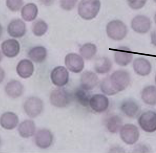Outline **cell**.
<instances>
[{
	"instance_id": "1",
	"label": "cell",
	"mask_w": 156,
	"mask_h": 153,
	"mask_svg": "<svg viewBox=\"0 0 156 153\" xmlns=\"http://www.w3.org/2000/svg\"><path fill=\"white\" fill-rule=\"evenodd\" d=\"M105 79L108 88L114 95L128 87L131 81V77L127 71L118 70Z\"/></svg>"
},
{
	"instance_id": "2",
	"label": "cell",
	"mask_w": 156,
	"mask_h": 153,
	"mask_svg": "<svg viewBox=\"0 0 156 153\" xmlns=\"http://www.w3.org/2000/svg\"><path fill=\"white\" fill-rule=\"evenodd\" d=\"M101 6L100 0H81L78 6V14L84 20H92L99 13Z\"/></svg>"
},
{
	"instance_id": "3",
	"label": "cell",
	"mask_w": 156,
	"mask_h": 153,
	"mask_svg": "<svg viewBox=\"0 0 156 153\" xmlns=\"http://www.w3.org/2000/svg\"><path fill=\"white\" fill-rule=\"evenodd\" d=\"M106 32L109 38L115 41H121L128 33L126 25L120 20H114L107 24Z\"/></svg>"
},
{
	"instance_id": "4",
	"label": "cell",
	"mask_w": 156,
	"mask_h": 153,
	"mask_svg": "<svg viewBox=\"0 0 156 153\" xmlns=\"http://www.w3.org/2000/svg\"><path fill=\"white\" fill-rule=\"evenodd\" d=\"M120 136L124 142L132 145L139 140L140 133L136 126L133 124H126L120 130Z\"/></svg>"
},
{
	"instance_id": "5",
	"label": "cell",
	"mask_w": 156,
	"mask_h": 153,
	"mask_svg": "<svg viewBox=\"0 0 156 153\" xmlns=\"http://www.w3.org/2000/svg\"><path fill=\"white\" fill-rule=\"evenodd\" d=\"M44 109V103L41 99L37 97H31L26 101L24 110L28 116L36 118L40 115Z\"/></svg>"
},
{
	"instance_id": "6",
	"label": "cell",
	"mask_w": 156,
	"mask_h": 153,
	"mask_svg": "<svg viewBox=\"0 0 156 153\" xmlns=\"http://www.w3.org/2000/svg\"><path fill=\"white\" fill-rule=\"evenodd\" d=\"M70 96L65 89L58 88L54 90L50 96L51 104L58 108H64L70 102Z\"/></svg>"
},
{
	"instance_id": "7",
	"label": "cell",
	"mask_w": 156,
	"mask_h": 153,
	"mask_svg": "<svg viewBox=\"0 0 156 153\" xmlns=\"http://www.w3.org/2000/svg\"><path fill=\"white\" fill-rule=\"evenodd\" d=\"M151 26L152 23L150 18L142 15L135 16L131 23L132 29L139 34H145L148 33L151 29Z\"/></svg>"
},
{
	"instance_id": "8",
	"label": "cell",
	"mask_w": 156,
	"mask_h": 153,
	"mask_svg": "<svg viewBox=\"0 0 156 153\" xmlns=\"http://www.w3.org/2000/svg\"><path fill=\"white\" fill-rule=\"evenodd\" d=\"M138 123L141 128L146 132L156 131V113L152 111L146 112L139 117Z\"/></svg>"
},
{
	"instance_id": "9",
	"label": "cell",
	"mask_w": 156,
	"mask_h": 153,
	"mask_svg": "<svg viewBox=\"0 0 156 153\" xmlns=\"http://www.w3.org/2000/svg\"><path fill=\"white\" fill-rule=\"evenodd\" d=\"M65 64L67 68L72 73H80L84 68V62L80 56L75 53H70L65 57Z\"/></svg>"
},
{
	"instance_id": "10",
	"label": "cell",
	"mask_w": 156,
	"mask_h": 153,
	"mask_svg": "<svg viewBox=\"0 0 156 153\" xmlns=\"http://www.w3.org/2000/svg\"><path fill=\"white\" fill-rule=\"evenodd\" d=\"M50 78L54 85L58 87H63L66 85L69 81V73L66 68L59 66L53 69Z\"/></svg>"
},
{
	"instance_id": "11",
	"label": "cell",
	"mask_w": 156,
	"mask_h": 153,
	"mask_svg": "<svg viewBox=\"0 0 156 153\" xmlns=\"http://www.w3.org/2000/svg\"><path fill=\"white\" fill-rule=\"evenodd\" d=\"M133 54L132 50L127 47H120L115 51V61L121 66L128 65L133 60Z\"/></svg>"
},
{
	"instance_id": "12",
	"label": "cell",
	"mask_w": 156,
	"mask_h": 153,
	"mask_svg": "<svg viewBox=\"0 0 156 153\" xmlns=\"http://www.w3.org/2000/svg\"><path fill=\"white\" fill-rule=\"evenodd\" d=\"M89 104L93 110L95 112L101 113L105 111L108 109L109 101L105 95L101 94H94L91 97Z\"/></svg>"
},
{
	"instance_id": "13",
	"label": "cell",
	"mask_w": 156,
	"mask_h": 153,
	"mask_svg": "<svg viewBox=\"0 0 156 153\" xmlns=\"http://www.w3.org/2000/svg\"><path fill=\"white\" fill-rule=\"evenodd\" d=\"M35 141L39 148L47 149L51 146L53 143V134L49 130L47 129L40 130L36 135Z\"/></svg>"
},
{
	"instance_id": "14",
	"label": "cell",
	"mask_w": 156,
	"mask_h": 153,
	"mask_svg": "<svg viewBox=\"0 0 156 153\" xmlns=\"http://www.w3.org/2000/svg\"><path fill=\"white\" fill-rule=\"evenodd\" d=\"M7 32L12 37L15 38L23 37L26 32L25 24L20 19L13 20L7 26Z\"/></svg>"
},
{
	"instance_id": "15",
	"label": "cell",
	"mask_w": 156,
	"mask_h": 153,
	"mask_svg": "<svg viewBox=\"0 0 156 153\" xmlns=\"http://www.w3.org/2000/svg\"><path fill=\"white\" fill-rule=\"evenodd\" d=\"M2 49L3 54L7 57H15L20 52V44L15 39H8L3 42Z\"/></svg>"
},
{
	"instance_id": "16",
	"label": "cell",
	"mask_w": 156,
	"mask_h": 153,
	"mask_svg": "<svg viewBox=\"0 0 156 153\" xmlns=\"http://www.w3.org/2000/svg\"><path fill=\"white\" fill-rule=\"evenodd\" d=\"M99 82V78L95 73L85 71L80 78L81 87L87 90L94 89Z\"/></svg>"
},
{
	"instance_id": "17",
	"label": "cell",
	"mask_w": 156,
	"mask_h": 153,
	"mask_svg": "<svg viewBox=\"0 0 156 153\" xmlns=\"http://www.w3.org/2000/svg\"><path fill=\"white\" fill-rule=\"evenodd\" d=\"M133 68L137 75L142 76L148 75L152 71V65L148 60L145 58L139 57L135 59Z\"/></svg>"
},
{
	"instance_id": "18",
	"label": "cell",
	"mask_w": 156,
	"mask_h": 153,
	"mask_svg": "<svg viewBox=\"0 0 156 153\" xmlns=\"http://www.w3.org/2000/svg\"><path fill=\"white\" fill-rule=\"evenodd\" d=\"M34 70V64L30 60L23 59L19 62L16 67V72L19 76L23 78H30Z\"/></svg>"
},
{
	"instance_id": "19",
	"label": "cell",
	"mask_w": 156,
	"mask_h": 153,
	"mask_svg": "<svg viewBox=\"0 0 156 153\" xmlns=\"http://www.w3.org/2000/svg\"><path fill=\"white\" fill-rule=\"evenodd\" d=\"M122 112L130 118L136 117L140 112L139 105L134 101L128 99L125 101L121 106Z\"/></svg>"
},
{
	"instance_id": "20",
	"label": "cell",
	"mask_w": 156,
	"mask_h": 153,
	"mask_svg": "<svg viewBox=\"0 0 156 153\" xmlns=\"http://www.w3.org/2000/svg\"><path fill=\"white\" fill-rule=\"evenodd\" d=\"M18 123L17 115L13 113H5L0 118L1 126L6 130H10L14 129Z\"/></svg>"
},
{
	"instance_id": "21",
	"label": "cell",
	"mask_w": 156,
	"mask_h": 153,
	"mask_svg": "<svg viewBox=\"0 0 156 153\" xmlns=\"http://www.w3.org/2000/svg\"><path fill=\"white\" fill-rule=\"evenodd\" d=\"M5 91L6 94L9 97L16 99L20 97L23 94V86L18 81H11L6 84Z\"/></svg>"
},
{
	"instance_id": "22",
	"label": "cell",
	"mask_w": 156,
	"mask_h": 153,
	"mask_svg": "<svg viewBox=\"0 0 156 153\" xmlns=\"http://www.w3.org/2000/svg\"><path fill=\"white\" fill-rule=\"evenodd\" d=\"M47 56L46 48L43 46H36L30 49L28 53L29 58L35 63L44 62Z\"/></svg>"
},
{
	"instance_id": "23",
	"label": "cell",
	"mask_w": 156,
	"mask_h": 153,
	"mask_svg": "<svg viewBox=\"0 0 156 153\" xmlns=\"http://www.w3.org/2000/svg\"><path fill=\"white\" fill-rule=\"evenodd\" d=\"M38 12V8L36 5L30 3L23 7L21 11V15L23 19L26 21L31 22L36 18Z\"/></svg>"
},
{
	"instance_id": "24",
	"label": "cell",
	"mask_w": 156,
	"mask_h": 153,
	"mask_svg": "<svg viewBox=\"0 0 156 153\" xmlns=\"http://www.w3.org/2000/svg\"><path fill=\"white\" fill-rule=\"evenodd\" d=\"M35 131V124L34 121L30 120H27L22 122L18 128L19 134L24 138H29L33 136Z\"/></svg>"
},
{
	"instance_id": "25",
	"label": "cell",
	"mask_w": 156,
	"mask_h": 153,
	"mask_svg": "<svg viewBox=\"0 0 156 153\" xmlns=\"http://www.w3.org/2000/svg\"><path fill=\"white\" fill-rule=\"evenodd\" d=\"M112 66V61L106 57H102L96 60L94 65V70L98 74L104 75L111 71Z\"/></svg>"
},
{
	"instance_id": "26",
	"label": "cell",
	"mask_w": 156,
	"mask_h": 153,
	"mask_svg": "<svg viewBox=\"0 0 156 153\" xmlns=\"http://www.w3.org/2000/svg\"><path fill=\"white\" fill-rule=\"evenodd\" d=\"M142 99L144 102L150 105L156 104V87L151 85L145 87L143 89Z\"/></svg>"
},
{
	"instance_id": "27",
	"label": "cell",
	"mask_w": 156,
	"mask_h": 153,
	"mask_svg": "<svg viewBox=\"0 0 156 153\" xmlns=\"http://www.w3.org/2000/svg\"><path fill=\"white\" fill-rule=\"evenodd\" d=\"M97 51V47L92 43L84 44L80 49V53L82 57L86 60H90L93 58Z\"/></svg>"
},
{
	"instance_id": "28",
	"label": "cell",
	"mask_w": 156,
	"mask_h": 153,
	"mask_svg": "<svg viewBox=\"0 0 156 153\" xmlns=\"http://www.w3.org/2000/svg\"><path fill=\"white\" fill-rule=\"evenodd\" d=\"M122 121L118 115H113L108 119L106 123L107 130L112 133H116L122 127Z\"/></svg>"
},
{
	"instance_id": "29",
	"label": "cell",
	"mask_w": 156,
	"mask_h": 153,
	"mask_svg": "<svg viewBox=\"0 0 156 153\" xmlns=\"http://www.w3.org/2000/svg\"><path fill=\"white\" fill-rule=\"evenodd\" d=\"M74 96L77 101L82 106L87 107L89 105L91 97L88 90L81 88L76 90Z\"/></svg>"
},
{
	"instance_id": "30",
	"label": "cell",
	"mask_w": 156,
	"mask_h": 153,
	"mask_svg": "<svg viewBox=\"0 0 156 153\" xmlns=\"http://www.w3.org/2000/svg\"><path fill=\"white\" fill-rule=\"evenodd\" d=\"M48 30V25L44 20H38L34 23L32 26L33 33L37 37L44 35Z\"/></svg>"
},
{
	"instance_id": "31",
	"label": "cell",
	"mask_w": 156,
	"mask_h": 153,
	"mask_svg": "<svg viewBox=\"0 0 156 153\" xmlns=\"http://www.w3.org/2000/svg\"><path fill=\"white\" fill-rule=\"evenodd\" d=\"M23 4V0H6L7 7L12 12L19 11Z\"/></svg>"
},
{
	"instance_id": "32",
	"label": "cell",
	"mask_w": 156,
	"mask_h": 153,
	"mask_svg": "<svg viewBox=\"0 0 156 153\" xmlns=\"http://www.w3.org/2000/svg\"><path fill=\"white\" fill-rule=\"evenodd\" d=\"M147 0H127V4L130 8L133 10H139L144 7Z\"/></svg>"
},
{
	"instance_id": "33",
	"label": "cell",
	"mask_w": 156,
	"mask_h": 153,
	"mask_svg": "<svg viewBox=\"0 0 156 153\" xmlns=\"http://www.w3.org/2000/svg\"><path fill=\"white\" fill-rule=\"evenodd\" d=\"M77 2L78 0H60V5L64 10L71 11L76 6Z\"/></svg>"
},
{
	"instance_id": "34",
	"label": "cell",
	"mask_w": 156,
	"mask_h": 153,
	"mask_svg": "<svg viewBox=\"0 0 156 153\" xmlns=\"http://www.w3.org/2000/svg\"><path fill=\"white\" fill-rule=\"evenodd\" d=\"M151 43L156 47V30L151 33Z\"/></svg>"
},
{
	"instance_id": "35",
	"label": "cell",
	"mask_w": 156,
	"mask_h": 153,
	"mask_svg": "<svg viewBox=\"0 0 156 153\" xmlns=\"http://www.w3.org/2000/svg\"><path fill=\"white\" fill-rule=\"evenodd\" d=\"M55 0H39L41 3L46 6H50L53 4Z\"/></svg>"
},
{
	"instance_id": "36",
	"label": "cell",
	"mask_w": 156,
	"mask_h": 153,
	"mask_svg": "<svg viewBox=\"0 0 156 153\" xmlns=\"http://www.w3.org/2000/svg\"><path fill=\"white\" fill-rule=\"evenodd\" d=\"M5 76L4 71L2 68H0V83L3 81Z\"/></svg>"
},
{
	"instance_id": "37",
	"label": "cell",
	"mask_w": 156,
	"mask_h": 153,
	"mask_svg": "<svg viewBox=\"0 0 156 153\" xmlns=\"http://www.w3.org/2000/svg\"><path fill=\"white\" fill-rule=\"evenodd\" d=\"M2 26L0 25V38L2 36Z\"/></svg>"
},
{
	"instance_id": "38",
	"label": "cell",
	"mask_w": 156,
	"mask_h": 153,
	"mask_svg": "<svg viewBox=\"0 0 156 153\" xmlns=\"http://www.w3.org/2000/svg\"><path fill=\"white\" fill-rule=\"evenodd\" d=\"M154 20L155 23L156 24V13L154 15Z\"/></svg>"
},
{
	"instance_id": "39",
	"label": "cell",
	"mask_w": 156,
	"mask_h": 153,
	"mask_svg": "<svg viewBox=\"0 0 156 153\" xmlns=\"http://www.w3.org/2000/svg\"><path fill=\"white\" fill-rule=\"evenodd\" d=\"M2 54H1V51H0V62H1V60H2Z\"/></svg>"
},
{
	"instance_id": "40",
	"label": "cell",
	"mask_w": 156,
	"mask_h": 153,
	"mask_svg": "<svg viewBox=\"0 0 156 153\" xmlns=\"http://www.w3.org/2000/svg\"><path fill=\"white\" fill-rule=\"evenodd\" d=\"M154 2L156 3V0H154Z\"/></svg>"
},
{
	"instance_id": "41",
	"label": "cell",
	"mask_w": 156,
	"mask_h": 153,
	"mask_svg": "<svg viewBox=\"0 0 156 153\" xmlns=\"http://www.w3.org/2000/svg\"><path fill=\"white\" fill-rule=\"evenodd\" d=\"M155 82H156V76H155Z\"/></svg>"
}]
</instances>
